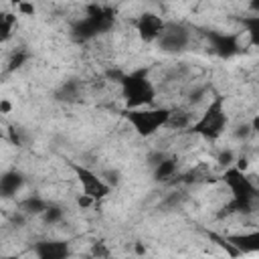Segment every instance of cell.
<instances>
[{"label": "cell", "mask_w": 259, "mask_h": 259, "mask_svg": "<svg viewBox=\"0 0 259 259\" xmlns=\"http://www.w3.org/2000/svg\"><path fill=\"white\" fill-rule=\"evenodd\" d=\"M0 111H10V103L8 101H2L0 103Z\"/></svg>", "instance_id": "f546056e"}, {"label": "cell", "mask_w": 259, "mask_h": 259, "mask_svg": "<svg viewBox=\"0 0 259 259\" xmlns=\"http://www.w3.org/2000/svg\"><path fill=\"white\" fill-rule=\"evenodd\" d=\"M107 75L119 83L123 107H146L156 101V85L150 79V67H138L132 71H109Z\"/></svg>", "instance_id": "3957f363"}, {"label": "cell", "mask_w": 259, "mask_h": 259, "mask_svg": "<svg viewBox=\"0 0 259 259\" xmlns=\"http://www.w3.org/2000/svg\"><path fill=\"white\" fill-rule=\"evenodd\" d=\"M210 89H212V83H204V85H200V87L192 89V91L188 93V103H190V105L200 103V101L210 93Z\"/></svg>", "instance_id": "603a6c76"}, {"label": "cell", "mask_w": 259, "mask_h": 259, "mask_svg": "<svg viewBox=\"0 0 259 259\" xmlns=\"http://www.w3.org/2000/svg\"><path fill=\"white\" fill-rule=\"evenodd\" d=\"M53 97L55 101L59 103H79L83 99V81L79 77H69L65 81H61L57 85V89L53 91Z\"/></svg>", "instance_id": "8fae6325"}, {"label": "cell", "mask_w": 259, "mask_h": 259, "mask_svg": "<svg viewBox=\"0 0 259 259\" xmlns=\"http://www.w3.org/2000/svg\"><path fill=\"white\" fill-rule=\"evenodd\" d=\"M180 168V160L174 154H166L158 164L152 166V180L158 184H168L174 180V176L178 174Z\"/></svg>", "instance_id": "7c38bea8"}, {"label": "cell", "mask_w": 259, "mask_h": 259, "mask_svg": "<svg viewBox=\"0 0 259 259\" xmlns=\"http://www.w3.org/2000/svg\"><path fill=\"white\" fill-rule=\"evenodd\" d=\"M16 12H18V14H24V16H34V14H36V8H34L32 2L22 0V2L16 6Z\"/></svg>", "instance_id": "484cf974"}, {"label": "cell", "mask_w": 259, "mask_h": 259, "mask_svg": "<svg viewBox=\"0 0 259 259\" xmlns=\"http://www.w3.org/2000/svg\"><path fill=\"white\" fill-rule=\"evenodd\" d=\"M192 32H194V26H190L186 22L166 20V24H164L156 45L166 55H180V53H184L190 47Z\"/></svg>", "instance_id": "8992f818"}, {"label": "cell", "mask_w": 259, "mask_h": 259, "mask_svg": "<svg viewBox=\"0 0 259 259\" xmlns=\"http://www.w3.org/2000/svg\"><path fill=\"white\" fill-rule=\"evenodd\" d=\"M190 121H192L190 111L180 109V107H172V113H170L168 125H174V127H178V130H186V127L190 125ZM168 125H166V127H168Z\"/></svg>", "instance_id": "ffe728a7"}, {"label": "cell", "mask_w": 259, "mask_h": 259, "mask_svg": "<svg viewBox=\"0 0 259 259\" xmlns=\"http://www.w3.org/2000/svg\"><path fill=\"white\" fill-rule=\"evenodd\" d=\"M257 127H259V119H257V115H255L251 121L239 123V125L235 127V132H233V136H235L239 142H247V140L257 132Z\"/></svg>", "instance_id": "44dd1931"}, {"label": "cell", "mask_w": 259, "mask_h": 259, "mask_svg": "<svg viewBox=\"0 0 259 259\" xmlns=\"http://www.w3.org/2000/svg\"><path fill=\"white\" fill-rule=\"evenodd\" d=\"M221 180L229 188L231 198L219 208L217 219H227L233 214H253L259 202V188L247 174V170H239L235 164H231L221 174Z\"/></svg>", "instance_id": "6da1fadb"}, {"label": "cell", "mask_w": 259, "mask_h": 259, "mask_svg": "<svg viewBox=\"0 0 259 259\" xmlns=\"http://www.w3.org/2000/svg\"><path fill=\"white\" fill-rule=\"evenodd\" d=\"M30 251L38 259H67L71 255V243L65 239H40L30 247Z\"/></svg>", "instance_id": "30bf717a"}, {"label": "cell", "mask_w": 259, "mask_h": 259, "mask_svg": "<svg viewBox=\"0 0 259 259\" xmlns=\"http://www.w3.org/2000/svg\"><path fill=\"white\" fill-rule=\"evenodd\" d=\"M30 59H32V53H30L26 47H18V49H14V51L10 53V57H8V63H6L4 75H10V73H14V71L22 69Z\"/></svg>", "instance_id": "e0dca14e"}, {"label": "cell", "mask_w": 259, "mask_h": 259, "mask_svg": "<svg viewBox=\"0 0 259 259\" xmlns=\"http://www.w3.org/2000/svg\"><path fill=\"white\" fill-rule=\"evenodd\" d=\"M210 101L206 103L204 111L190 121V125L186 127V134L192 136H200L206 142H217L223 138V134L229 127V113H227V95L217 91L214 85L210 89Z\"/></svg>", "instance_id": "277c9868"}, {"label": "cell", "mask_w": 259, "mask_h": 259, "mask_svg": "<svg viewBox=\"0 0 259 259\" xmlns=\"http://www.w3.org/2000/svg\"><path fill=\"white\" fill-rule=\"evenodd\" d=\"M0 142H8V138H6V130L0 125Z\"/></svg>", "instance_id": "4dcf8cb0"}, {"label": "cell", "mask_w": 259, "mask_h": 259, "mask_svg": "<svg viewBox=\"0 0 259 259\" xmlns=\"http://www.w3.org/2000/svg\"><path fill=\"white\" fill-rule=\"evenodd\" d=\"M49 202H51V200H47V198L40 196V194H28L26 198H22V200L18 202V210L24 212L26 217H40L42 210L49 206Z\"/></svg>", "instance_id": "9a60e30c"}, {"label": "cell", "mask_w": 259, "mask_h": 259, "mask_svg": "<svg viewBox=\"0 0 259 259\" xmlns=\"http://www.w3.org/2000/svg\"><path fill=\"white\" fill-rule=\"evenodd\" d=\"M249 8H251V12L259 14V0H251V2H249Z\"/></svg>", "instance_id": "f1b7e54d"}, {"label": "cell", "mask_w": 259, "mask_h": 259, "mask_svg": "<svg viewBox=\"0 0 259 259\" xmlns=\"http://www.w3.org/2000/svg\"><path fill=\"white\" fill-rule=\"evenodd\" d=\"M26 182V176L16 170V168H10V170H4L0 174V196L2 198H12L14 194H18L22 190Z\"/></svg>", "instance_id": "4fadbf2b"}, {"label": "cell", "mask_w": 259, "mask_h": 259, "mask_svg": "<svg viewBox=\"0 0 259 259\" xmlns=\"http://www.w3.org/2000/svg\"><path fill=\"white\" fill-rule=\"evenodd\" d=\"M239 22L243 24L247 36H249V45L251 47H259V14L251 12L245 16H239Z\"/></svg>", "instance_id": "ac0fdd59"}, {"label": "cell", "mask_w": 259, "mask_h": 259, "mask_svg": "<svg viewBox=\"0 0 259 259\" xmlns=\"http://www.w3.org/2000/svg\"><path fill=\"white\" fill-rule=\"evenodd\" d=\"M194 28L202 32V36L206 38L212 55L223 59V61H229V59H233V57L243 53V42H241V34L239 32H223V30L200 28V26H194Z\"/></svg>", "instance_id": "52a82bcc"}, {"label": "cell", "mask_w": 259, "mask_h": 259, "mask_svg": "<svg viewBox=\"0 0 259 259\" xmlns=\"http://www.w3.org/2000/svg\"><path fill=\"white\" fill-rule=\"evenodd\" d=\"M10 2H12V4H14V6H18V4H20V2H22V0H10Z\"/></svg>", "instance_id": "1f68e13d"}, {"label": "cell", "mask_w": 259, "mask_h": 259, "mask_svg": "<svg viewBox=\"0 0 259 259\" xmlns=\"http://www.w3.org/2000/svg\"><path fill=\"white\" fill-rule=\"evenodd\" d=\"M115 18H117V10L113 6L101 4L97 0H89L85 6V14L71 24L69 36L77 45L91 42L93 38L109 32L115 26Z\"/></svg>", "instance_id": "7a4b0ae2"}, {"label": "cell", "mask_w": 259, "mask_h": 259, "mask_svg": "<svg viewBox=\"0 0 259 259\" xmlns=\"http://www.w3.org/2000/svg\"><path fill=\"white\" fill-rule=\"evenodd\" d=\"M18 26V16L12 10H0V47L6 45Z\"/></svg>", "instance_id": "2e32d148"}, {"label": "cell", "mask_w": 259, "mask_h": 259, "mask_svg": "<svg viewBox=\"0 0 259 259\" xmlns=\"http://www.w3.org/2000/svg\"><path fill=\"white\" fill-rule=\"evenodd\" d=\"M119 113L140 138H152L154 134H158L162 127L168 125L172 107H152V105L134 107V109L123 107Z\"/></svg>", "instance_id": "5b68a950"}, {"label": "cell", "mask_w": 259, "mask_h": 259, "mask_svg": "<svg viewBox=\"0 0 259 259\" xmlns=\"http://www.w3.org/2000/svg\"><path fill=\"white\" fill-rule=\"evenodd\" d=\"M67 166L71 168V172L77 176V182L81 184V190L83 194H87L89 198H93L95 202L103 200L107 194H111V186L101 178V174L93 172L91 168H87L85 164L81 162H75V160H65Z\"/></svg>", "instance_id": "ba28073f"}, {"label": "cell", "mask_w": 259, "mask_h": 259, "mask_svg": "<svg viewBox=\"0 0 259 259\" xmlns=\"http://www.w3.org/2000/svg\"><path fill=\"white\" fill-rule=\"evenodd\" d=\"M164 156H166V152H162V150H150V154H148L146 162H148L150 166H154V164H158V162H160Z\"/></svg>", "instance_id": "4316f807"}, {"label": "cell", "mask_w": 259, "mask_h": 259, "mask_svg": "<svg viewBox=\"0 0 259 259\" xmlns=\"http://www.w3.org/2000/svg\"><path fill=\"white\" fill-rule=\"evenodd\" d=\"M235 158H237V154L231 150V148H225V150H221L219 154H217V162L221 164V166H231V164H235Z\"/></svg>", "instance_id": "cb8c5ba5"}, {"label": "cell", "mask_w": 259, "mask_h": 259, "mask_svg": "<svg viewBox=\"0 0 259 259\" xmlns=\"http://www.w3.org/2000/svg\"><path fill=\"white\" fill-rule=\"evenodd\" d=\"M200 231H202V233H204L212 243H217L219 247H223V249L227 251V255H229V257H241V253H239V251H237V249H235V247L225 239V235H219V233L208 231V229H200Z\"/></svg>", "instance_id": "7402d4cb"}, {"label": "cell", "mask_w": 259, "mask_h": 259, "mask_svg": "<svg viewBox=\"0 0 259 259\" xmlns=\"http://www.w3.org/2000/svg\"><path fill=\"white\" fill-rule=\"evenodd\" d=\"M164 24H166V20H164L160 14L150 12V10L138 14L136 20H134V26H136V32H138L140 40H142V42H148V45L158 40V36H160V32H162Z\"/></svg>", "instance_id": "9c48e42d"}, {"label": "cell", "mask_w": 259, "mask_h": 259, "mask_svg": "<svg viewBox=\"0 0 259 259\" xmlns=\"http://www.w3.org/2000/svg\"><path fill=\"white\" fill-rule=\"evenodd\" d=\"M225 239L241 253H255L259 251V231H251V233H239V235H225Z\"/></svg>", "instance_id": "5bb4252c"}, {"label": "cell", "mask_w": 259, "mask_h": 259, "mask_svg": "<svg viewBox=\"0 0 259 259\" xmlns=\"http://www.w3.org/2000/svg\"><path fill=\"white\" fill-rule=\"evenodd\" d=\"M89 253H91L93 257H109V255H111L107 243H103V241H95V243H91V251H89Z\"/></svg>", "instance_id": "d4e9b609"}, {"label": "cell", "mask_w": 259, "mask_h": 259, "mask_svg": "<svg viewBox=\"0 0 259 259\" xmlns=\"http://www.w3.org/2000/svg\"><path fill=\"white\" fill-rule=\"evenodd\" d=\"M77 204H79L81 208H87V206H93V204H95V200H93V198H89L87 194H81V196L77 198Z\"/></svg>", "instance_id": "83f0119b"}, {"label": "cell", "mask_w": 259, "mask_h": 259, "mask_svg": "<svg viewBox=\"0 0 259 259\" xmlns=\"http://www.w3.org/2000/svg\"><path fill=\"white\" fill-rule=\"evenodd\" d=\"M40 219H42V223L45 225H59V223H63V219H65V208L59 204V202H49V206L42 210V214H40Z\"/></svg>", "instance_id": "d6986e66"}]
</instances>
